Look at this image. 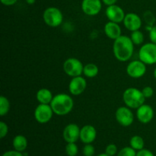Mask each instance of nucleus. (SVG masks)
Here are the masks:
<instances>
[{
  "label": "nucleus",
  "mask_w": 156,
  "mask_h": 156,
  "mask_svg": "<svg viewBox=\"0 0 156 156\" xmlns=\"http://www.w3.org/2000/svg\"><path fill=\"white\" fill-rule=\"evenodd\" d=\"M123 23L124 27L128 30L133 32L141 28L143 21L139 15L133 12H129V13L126 14Z\"/></svg>",
  "instance_id": "14"
},
{
  "label": "nucleus",
  "mask_w": 156,
  "mask_h": 156,
  "mask_svg": "<svg viewBox=\"0 0 156 156\" xmlns=\"http://www.w3.org/2000/svg\"><path fill=\"white\" fill-rule=\"evenodd\" d=\"M97 137V130L92 125H85L81 128L80 140L85 144H91Z\"/></svg>",
  "instance_id": "16"
},
{
  "label": "nucleus",
  "mask_w": 156,
  "mask_h": 156,
  "mask_svg": "<svg viewBox=\"0 0 156 156\" xmlns=\"http://www.w3.org/2000/svg\"><path fill=\"white\" fill-rule=\"evenodd\" d=\"M104 30L108 38L111 40H116L122 35V30L118 23L108 21L105 24Z\"/></svg>",
  "instance_id": "17"
},
{
  "label": "nucleus",
  "mask_w": 156,
  "mask_h": 156,
  "mask_svg": "<svg viewBox=\"0 0 156 156\" xmlns=\"http://www.w3.org/2000/svg\"><path fill=\"white\" fill-rule=\"evenodd\" d=\"M79 152V148L76 143H68L66 146V153L69 156H76Z\"/></svg>",
  "instance_id": "24"
},
{
  "label": "nucleus",
  "mask_w": 156,
  "mask_h": 156,
  "mask_svg": "<svg viewBox=\"0 0 156 156\" xmlns=\"http://www.w3.org/2000/svg\"><path fill=\"white\" fill-rule=\"evenodd\" d=\"M153 76H154V77H155V79H156V67L155 68V69H154V72H153Z\"/></svg>",
  "instance_id": "37"
},
{
  "label": "nucleus",
  "mask_w": 156,
  "mask_h": 156,
  "mask_svg": "<svg viewBox=\"0 0 156 156\" xmlns=\"http://www.w3.org/2000/svg\"><path fill=\"white\" fill-rule=\"evenodd\" d=\"M62 67L66 74L72 78L80 76L83 74L84 65L77 58H68L63 62Z\"/></svg>",
  "instance_id": "6"
},
{
  "label": "nucleus",
  "mask_w": 156,
  "mask_h": 156,
  "mask_svg": "<svg viewBox=\"0 0 156 156\" xmlns=\"http://www.w3.org/2000/svg\"><path fill=\"white\" fill-rule=\"evenodd\" d=\"M113 53L116 59L120 62H127L130 59L134 53V44L130 37L121 35L120 37L114 40Z\"/></svg>",
  "instance_id": "1"
},
{
  "label": "nucleus",
  "mask_w": 156,
  "mask_h": 156,
  "mask_svg": "<svg viewBox=\"0 0 156 156\" xmlns=\"http://www.w3.org/2000/svg\"><path fill=\"white\" fill-rule=\"evenodd\" d=\"M2 156H24L21 152H18L17 150H9L4 152Z\"/></svg>",
  "instance_id": "33"
},
{
  "label": "nucleus",
  "mask_w": 156,
  "mask_h": 156,
  "mask_svg": "<svg viewBox=\"0 0 156 156\" xmlns=\"http://www.w3.org/2000/svg\"><path fill=\"white\" fill-rule=\"evenodd\" d=\"M82 152H83L84 156H93L95 152V149H94V146L91 145V144H85L82 149Z\"/></svg>",
  "instance_id": "27"
},
{
  "label": "nucleus",
  "mask_w": 156,
  "mask_h": 156,
  "mask_svg": "<svg viewBox=\"0 0 156 156\" xmlns=\"http://www.w3.org/2000/svg\"><path fill=\"white\" fill-rule=\"evenodd\" d=\"M146 98L143 95L142 90L130 87L123 91V101L125 105L131 109H137L145 104Z\"/></svg>",
  "instance_id": "3"
},
{
  "label": "nucleus",
  "mask_w": 156,
  "mask_h": 156,
  "mask_svg": "<svg viewBox=\"0 0 156 156\" xmlns=\"http://www.w3.org/2000/svg\"><path fill=\"white\" fill-rule=\"evenodd\" d=\"M142 92H143V95H144V97L146 99L150 98H152L153 96L154 89L151 86H146L142 89Z\"/></svg>",
  "instance_id": "30"
},
{
  "label": "nucleus",
  "mask_w": 156,
  "mask_h": 156,
  "mask_svg": "<svg viewBox=\"0 0 156 156\" xmlns=\"http://www.w3.org/2000/svg\"><path fill=\"white\" fill-rule=\"evenodd\" d=\"M155 112L152 106L143 104L136 109V118L140 123L147 124L150 123L154 118Z\"/></svg>",
  "instance_id": "13"
},
{
  "label": "nucleus",
  "mask_w": 156,
  "mask_h": 156,
  "mask_svg": "<svg viewBox=\"0 0 156 156\" xmlns=\"http://www.w3.org/2000/svg\"><path fill=\"white\" fill-rule=\"evenodd\" d=\"M10 108L11 105L9 99L4 95H2L0 97V116L4 117L7 115L8 113L10 111Z\"/></svg>",
  "instance_id": "22"
},
{
  "label": "nucleus",
  "mask_w": 156,
  "mask_h": 156,
  "mask_svg": "<svg viewBox=\"0 0 156 156\" xmlns=\"http://www.w3.org/2000/svg\"><path fill=\"white\" fill-rule=\"evenodd\" d=\"M2 4L5 6H12L14 5L18 0H0Z\"/></svg>",
  "instance_id": "34"
},
{
  "label": "nucleus",
  "mask_w": 156,
  "mask_h": 156,
  "mask_svg": "<svg viewBox=\"0 0 156 156\" xmlns=\"http://www.w3.org/2000/svg\"><path fill=\"white\" fill-rule=\"evenodd\" d=\"M43 20L49 27H57L62 23L63 15L59 9L56 7H48L43 13Z\"/></svg>",
  "instance_id": "4"
},
{
  "label": "nucleus",
  "mask_w": 156,
  "mask_h": 156,
  "mask_svg": "<svg viewBox=\"0 0 156 156\" xmlns=\"http://www.w3.org/2000/svg\"><path fill=\"white\" fill-rule=\"evenodd\" d=\"M101 0H82V10L84 14L88 16L98 15L102 9Z\"/></svg>",
  "instance_id": "10"
},
{
  "label": "nucleus",
  "mask_w": 156,
  "mask_h": 156,
  "mask_svg": "<svg viewBox=\"0 0 156 156\" xmlns=\"http://www.w3.org/2000/svg\"><path fill=\"white\" fill-rule=\"evenodd\" d=\"M9 133V126L8 124L5 122H0V138L3 139L7 136Z\"/></svg>",
  "instance_id": "28"
},
{
  "label": "nucleus",
  "mask_w": 156,
  "mask_h": 156,
  "mask_svg": "<svg viewBox=\"0 0 156 156\" xmlns=\"http://www.w3.org/2000/svg\"><path fill=\"white\" fill-rule=\"evenodd\" d=\"M136 156H155L152 152H151L149 149H143L141 150L138 151L136 153Z\"/></svg>",
  "instance_id": "32"
},
{
  "label": "nucleus",
  "mask_w": 156,
  "mask_h": 156,
  "mask_svg": "<svg viewBox=\"0 0 156 156\" xmlns=\"http://www.w3.org/2000/svg\"><path fill=\"white\" fill-rule=\"evenodd\" d=\"M149 39L152 43L156 44V25H154L149 30Z\"/></svg>",
  "instance_id": "31"
},
{
  "label": "nucleus",
  "mask_w": 156,
  "mask_h": 156,
  "mask_svg": "<svg viewBox=\"0 0 156 156\" xmlns=\"http://www.w3.org/2000/svg\"><path fill=\"white\" fill-rule=\"evenodd\" d=\"M139 58L146 65L156 64V44L152 42L143 44L139 50Z\"/></svg>",
  "instance_id": "5"
},
{
  "label": "nucleus",
  "mask_w": 156,
  "mask_h": 156,
  "mask_svg": "<svg viewBox=\"0 0 156 156\" xmlns=\"http://www.w3.org/2000/svg\"><path fill=\"white\" fill-rule=\"evenodd\" d=\"M50 106L56 115L66 116L73 111L74 101L69 94L66 93H59L53 97Z\"/></svg>",
  "instance_id": "2"
},
{
  "label": "nucleus",
  "mask_w": 156,
  "mask_h": 156,
  "mask_svg": "<svg viewBox=\"0 0 156 156\" xmlns=\"http://www.w3.org/2000/svg\"><path fill=\"white\" fill-rule=\"evenodd\" d=\"M12 146L15 150L18 152H24L27 147V140L23 135H17L12 140Z\"/></svg>",
  "instance_id": "19"
},
{
  "label": "nucleus",
  "mask_w": 156,
  "mask_h": 156,
  "mask_svg": "<svg viewBox=\"0 0 156 156\" xmlns=\"http://www.w3.org/2000/svg\"><path fill=\"white\" fill-rule=\"evenodd\" d=\"M115 118L117 123L122 126L128 127L133 123L134 114L131 108L126 106L120 107L115 112Z\"/></svg>",
  "instance_id": "8"
},
{
  "label": "nucleus",
  "mask_w": 156,
  "mask_h": 156,
  "mask_svg": "<svg viewBox=\"0 0 156 156\" xmlns=\"http://www.w3.org/2000/svg\"><path fill=\"white\" fill-rule=\"evenodd\" d=\"M147 71L146 64L140 59L133 60L126 66V73L133 79H140L145 76Z\"/></svg>",
  "instance_id": "9"
},
{
  "label": "nucleus",
  "mask_w": 156,
  "mask_h": 156,
  "mask_svg": "<svg viewBox=\"0 0 156 156\" xmlns=\"http://www.w3.org/2000/svg\"><path fill=\"white\" fill-rule=\"evenodd\" d=\"M105 15L109 21L120 24L123 21L126 14H125L124 10L120 6L115 4L107 7Z\"/></svg>",
  "instance_id": "12"
},
{
  "label": "nucleus",
  "mask_w": 156,
  "mask_h": 156,
  "mask_svg": "<svg viewBox=\"0 0 156 156\" xmlns=\"http://www.w3.org/2000/svg\"><path fill=\"white\" fill-rule=\"evenodd\" d=\"M81 128L76 123H69L66 125L63 129L62 136L63 139L67 143H76L80 139Z\"/></svg>",
  "instance_id": "15"
},
{
  "label": "nucleus",
  "mask_w": 156,
  "mask_h": 156,
  "mask_svg": "<svg viewBox=\"0 0 156 156\" xmlns=\"http://www.w3.org/2000/svg\"><path fill=\"white\" fill-rule=\"evenodd\" d=\"M53 97V93L48 88H43L37 91L36 94V98L39 104H44V105H50Z\"/></svg>",
  "instance_id": "18"
},
{
  "label": "nucleus",
  "mask_w": 156,
  "mask_h": 156,
  "mask_svg": "<svg viewBox=\"0 0 156 156\" xmlns=\"http://www.w3.org/2000/svg\"><path fill=\"white\" fill-rule=\"evenodd\" d=\"M53 114L54 112L50 105L39 104V105H37L35 108L34 116L37 123L44 124V123H49L51 120Z\"/></svg>",
  "instance_id": "7"
},
{
  "label": "nucleus",
  "mask_w": 156,
  "mask_h": 156,
  "mask_svg": "<svg viewBox=\"0 0 156 156\" xmlns=\"http://www.w3.org/2000/svg\"><path fill=\"white\" fill-rule=\"evenodd\" d=\"M105 153L110 156H114L117 153V147L114 144H109L105 149Z\"/></svg>",
  "instance_id": "29"
},
{
  "label": "nucleus",
  "mask_w": 156,
  "mask_h": 156,
  "mask_svg": "<svg viewBox=\"0 0 156 156\" xmlns=\"http://www.w3.org/2000/svg\"><path fill=\"white\" fill-rule=\"evenodd\" d=\"M99 69L94 63H88L84 66L83 75L88 79H92L98 75Z\"/></svg>",
  "instance_id": "20"
},
{
  "label": "nucleus",
  "mask_w": 156,
  "mask_h": 156,
  "mask_svg": "<svg viewBox=\"0 0 156 156\" xmlns=\"http://www.w3.org/2000/svg\"><path fill=\"white\" fill-rule=\"evenodd\" d=\"M87 81L82 76L72 78L69 84V91L72 95L79 96L85 91Z\"/></svg>",
  "instance_id": "11"
},
{
  "label": "nucleus",
  "mask_w": 156,
  "mask_h": 156,
  "mask_svg": "<svg viewBox=\"0 0 156 156\" xmlns=\"http://www.w3.org/2000/svg\"><path fill=\"white\" fill-rule=\"evenodd\" d=\"M102 2L107 6L112 5H115L117 3V0H101Z\"/></svg>",
  "instance_id": "35"
},
{
  "label": "nucleus",
  "mask_w": 156,
  "mask_h": 156,
  "mask_svg": "<svg viewBox=\"0 0 156 156\" xmlns=\"http://www.w3.org/2000/svg\"><path fill=\"white\" fill-rule=\"evenodd\" d=\"M129 144H130V146L133 148V149L138 151L143 149L145 146V143L143 137H141L140 136H138V135L133 136L130 139Z\"/></svg>",
  "instance_id": "21"
},
{
  "label": "nucleus",
  "mask_w": 156,
  "mask_h": 156,
  "mask_svg": "<svg viewBox=\"0 0 156 156\" xmlns=\"http://www.w3.org/2000/svg\"><path fill=\"white\" fill-rule=\"evenodd\" d=\"M98 156H110V155H108V154H106V153H101V154H100V155H98Z\"/></svg>",
  "instance_id": "38"
},
{
  "label": "nucleus",
  "mask_w": 156,
  "mask_h": 156,
  "mask_svg": "<svg viewBox=\"0 0 156 156\" xmlns=\"http://www.w3.org/2000/svg\"><path fill=\"white\" fill-rule=\"evenodd\" d=\"M26 2L30 5H34L36 2V0H26Z\"/></svg>",
  "instance_id": "36"
},
{
  "label": "nucleus",
  "mask_w": 156,
  "mask_h": 156,
  "mask_svg": "<svg viewBox=\"0 0 156 156\" xmlns=\"http://www.w3.org/2000/svg\"><path fill=\"white\" fill-rule=\"evenodd\" d=\"M117 156H136V152L134 149L132 147H126L123 148L120 152L117 153Z\"/></svg>",
  "instance_id": "26"
},
{
  "label": "nucleus",
  "mask_w": 156,
  "mask_h": 156,
  "mask_svg": "<svg viewBox=\"0 0 156 156\" xmlns=\"http://www.w3.org/2000/svg\"><path fill=\"white\" fill-rule=\"evenodd\" d=\"M144 34L140 30H135L131 33L130 39L134 45H141L144 42Z\"/></svg>",
  "instance_id": "23"
},
{
  "label": "nucleus",
  "mask_w": 156,
  "mask_h": 156,
  "mask_svg": "<svg viewBox=\"0 0 156 156\" xmlns=\"http://www.w3.org/2000/svg\"><path fill=\"white\" fill-rule=\"evenodd\" d=\"M143 19H144L145 22H146V25L149 26H154V24L156 21V18L150 11H146L143 15Z\"/></svg>",
  "instance_id": "25"
}]
</instances>
